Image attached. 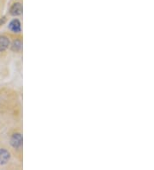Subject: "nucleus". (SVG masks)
<instances>
[{
	"instance_id": "1",
	"label": "nucleus",
	"mask_w": 154,
	"mask_h": 170,
	"mask_svg": "<svg viewBox=\"0 0 154 170\" xmlns=\"http://www.w3.org/2000/svg\"><path fill=\"white\" fill-rule=\"evenodd\" d=\"M22 141H23L22 136L20 133H16L13 134L10 138V144L15 149H19L22 145Z\"/></svg>"
},
{
	"instance_id": "2",
	"label": "nucleus",
	"mask_w": 154,
	"mask_h": 170,
	"mask_svg": "<svg viewBox=\"0 0 154 170\" xmlns=\"http://www.w3.org/2000/svg\"><path fill=\"white\" fill-rule=\"evenodd\" d=\"M9 28L14 33H19L21 30V22L18 19H14L10 22L9 24Z\"/></svg>"
},
{
	"instance_id": "3",
	"label": "nucleus",
	"mask_w": 154,
	"mask_h": 170,
	"mask_svg": "<svg viewBox=\"0 0 154 170\" xmlns=\"http://www.w3.org/2000/svg\"><path fill=\"white\" fill-rule=\"evenodd\" d=\"M22 5L19 3L16 4H14L11 8H10V14L14 16V17H16V16H20L22 13Z\"/></svg>"
},
{
	"instance_id": "4",
	"label": "nucleus",
	"mask_w": 154,
	"mask_h": 170,
	"mask_svg": "<svg viewBox=\"0 0 154 170\" xmlns=\"http://www.w3.org/2000/svg\"><path fill=\"white\" fill-rule=\"evenodd\" d=\"M10 157V152L6 149H0V165H3L9 161Z\"/></svg>"
},
{
	"instance_id": "5",
	"label": "nucleus",
	"mask_w": 154,
	"mask_h": 170,
	"mask_svg": "<svg viewBox=\"0 0 154 170\" xmlns=\"http://www.w3.org/2000/svg\"><path fill=\"white\" fill-rule=\"evenodd\" d=\"M10 46V40L6 36H1L0 37V52L6 50Z\"/></svg>"
},
{
	"instance_id": "6",
	"label": "nucleus",
	"mask_w": 154,
	"mask_h": 170,
	"mask_svg": "<svg viewBox=\"0 0 154 170\" xmlns=\"http://www.w3.org/2000/svg\"><path fill=\"white\" fill-rule=\"evenodd\" d=\"M22 48V42L20 40H16V41H14L11 46V50L14 52H19Z\"/></svg>"
}]
</instances>
